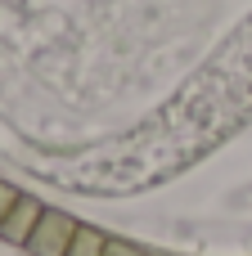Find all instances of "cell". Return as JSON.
<instances>
[{
  "label": "cell",
  "mask_w": 252,
  "mask_h": 256,
  "mask_svg": "<svg viewBox=\"0 0 252 256\" xmlns=\"http://www.w3.org/2000/svg\"><path fill=\"white\" fill-rule=\"evenodd\" d=\"M77 225H81V220H72V216H63V212L45 207L23 252H32V256H68L72 238H77Z\"/></svg>",
  "instance_id": "1"
},
{
  "label": "cell",
  "mask_w": 252,
  "mask_h": 256,
  "mask_svg": "<svg viewBox=\"0 0 252 256\" xmlns=\"http://www.w3.org/2000/svg\"><path fill=\"white\" fill-rule=\"evenodd\" d=\"M41 212H45V202H36L32 194H23V198L14 202V212L0 220V238H5V243H14V248H27V238H32V230H36Z\"/></svg>",
  "instance_id": "2"
},
{
  "label": "cell",
  "mask_w": 252,
  "mask_h": 256,
  "mask_svg": "<svg viewBox=\"0 0 252 256\" xmlns=\"http://www.w3.org/2000/svg\"><path fill=\"white\" fill-rule=\"evenodd\" d=\"M108 238H113V234H104V230H95V225H77V238H72L68 256H104Z\"/></svg>",
  "instance_id": "3"
},
{
  "label": "cell",
  "mask_w": 252,
  "mask_h": 256,
  "mask_svg": "<svg viewBox=\"0 0 252 256\" xmlns=\"http://www.w3.org/2000/svg\"><path fill=\"white\" fill-rule=\"evenodd\" d=\"M104 256H158V252H149V248H140V243H126V238H108Z\"/></svg>",
  "instance_id": "4"
},
{
  "label": "cell",
  "mask_w": 252,
  "mask_h": 256,
  "mask_svg": "<svg viewBox=\"0 0 252 256\" xmlns=\"http://www.w3.org/2000/svg\"><path fill=\"white\" fill-rule=\"evenodd\" d=\"M18 198H23V189H14V184H5V180H0V220L14 212V202H18Z\"/></svg>",
  "instance_id": "5"
}]
</instances>
